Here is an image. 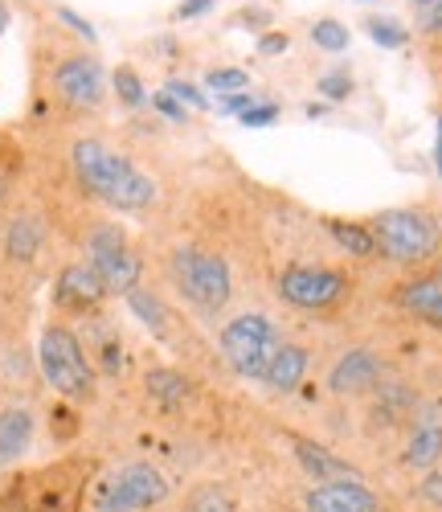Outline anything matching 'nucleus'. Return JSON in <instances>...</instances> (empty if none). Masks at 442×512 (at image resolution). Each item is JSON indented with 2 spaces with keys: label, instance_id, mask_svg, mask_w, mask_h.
I'll use <instances>...</instances> for the list:
<instances>
[{
  "label": "nucleus",
  "instance_id": "nucleus-1",
  "mask_svg": "<svg viewBox=\"0 0 442 512\" xmlns=\"http://www.w3.org/2000/svg\"><path fill=\"white\" fill-rule=\"evenodd\" d=\"M66 168L78 193L111 213L140 218L160 205V181L127 148L111 144L99 132H74L66 140Z\"/></svg>",
  "mask_w": 442,
  "mask_h": 512
},
{
  "label": "nucleus",
  "instance_id": "nucleus-2",
  "mask_svg": "<svg viewBox=\"0 0 442 512\" xmlns=\"http://www.w3.org/2000/svg\"><path fill=\"white\" fill-rule=\"evenodd\" d=\"M37 91L50 99V107L66 119H86L99 115L107 103V70L91 46H82L74 37H62L50 29L37 41Z\"/></svg>",
  "mask_w": 442,
  "mask_h": 512
},
{
  "label": "nucleus",
  "instance_id": "nucleus-3",
  "mask_svg": "<svg viewBox=\"0 0 442 512\" xmlns=\"http://www.w3.org/2000/svg\"><path fill=\"white\" fill-rule=\"evenodd\" d=\"M164 279L201 320H217L234 300L230 259L213 246H201V242L168 246L164 250Z\"/></svg>",
  "mask_w": 442,
  "mask_h": 512
},
{
  "label": "nucleus",
  "instance_id": "nucleus-4",
  "mask_svg": "<svg viewBox=\"0 0 442 512\" xmlns=\"http://www.w3.org/2000/svg\"><path fill=\"white\" fill-rule=\"evenodd\" d=\"M37 369L46 377V386L74 406L99 398V365L86 353L78 328L66 324L62 316L46 320V328L37 336Z\"/></svg>",
  "mask_w": 442,
  "mask_h": 512
},
{
  "label": "nucleus",
  "instance_id": "nucleus-5",
  "mask_svg": "<svg viewBox=\"0 0 442 512\" xmlns=\"http://www.w3.org/2000/svg\"><path fill=\"white\" fill-rule=\"evenodd\" d=\"M377 254L389 259L393 267H426L442 254V222L430 209L418 205H397V209H381L369 218Z\"/></svg>",
  "mask_w": 442,
  "mask_h": 512
},
{
  "label": "nucleus",
  "instance_id": "nucleus-6",
  "mask_svg": "<svg viewBox=\"0 0 442 512\" xmlns=\"http://www.w3.org/2000/svg\"><path fill=\"white\" fill-rule=\"evenodd\" d=\"M78 250H82V263H91V271L103 279L107 295H127L144 283V254L136 250V242L127 238L119 222L82 218Z\"/></svg>",
  "mask_w": 442,
  "mask_h": 512
},
{
  "label": "nucleus",
  "instance_id": "nucleus-7",
  "mask_svg": "<svg viewBox=\"0 0 442 512\" xmlns=\"http://www.w3.org/2000/svg\"><path fill=\"white\" fill-rule=\"evenodd\" d=\"M283 349V332L267 312H242L221 324L217 332V353L242 381H262Z\"/></svg>",
  "mask_w": 442,
  "mask_h": 512
},
{
  "label": "nucleus",
  "instance_id": "nucleus-8",
  "mask_svg": "<svg viewBox=\"0 0 442 512\" xmlns=\"http://www.w3.org/2000/svg\"><path fill=\"white\" fill-rule=\"evenodd\" d=\"M54 242V222L37 201H9L0 213V263L9 271H33L46 263Z\"/></svg>",
  "mask_w": 442,
  "mask_h": 512
},
{
  "label": "nucleus",
  "instance_id": "nucleus-9",
  "mask_svg": "<svg viewBox=\"0 0 442 512\" xmlns=\"http://www.w3.org/2000/svg\"><path fill=\"white\" fill-rule=\"evenodd\" d=\"M164 496H168V476L160 467H152L144 459H131L99 480L91 504H95V512H140V508L160 504Z\"/></svg>",
  "mask_w": 442,
  "mask_h": 512
},
{
  "label": "nucleus",
  "instance_id": "nucleus-10",
  "mask_svg": "<svg viewBox=\"0 0 442 512\" xmlns=\"http://www.w3.org/2000/svg\"><path fill=\"white\" fill-rule=\"evenodd\" d=\"M275 291L279 300L299 308V312H336L348 291H352V279L336 267H312V263H295V267H283L279 279H275Z\"/></svg>",
  "mask_w": 442,
  "mask_h": 512
},
{
  "label": "nucleus",
  "instance_id": "nucleus-11",
  "mask_svg": "<svg viewBox=\"0 0 442 512\" xmlns=\"http://www.w3.org/2000/svg\"><path fill=\"white\" fill-rule=\"evenodd\" d=\"M107 300H111V295H107L103 279L91 271V263H82V259L66 263L58 271V279H54V304H58V312L95 316V312H103Z\"/></svg>",
  "mask_w": 442,
  "mask_h": 512
},
{
  "label": "nucleus",
  "instance_id": "nucleus-12",
  "mask_svg": "<svg viewBox=\"0 0 442 512\" xmlns=\"http://www.w3.org/2000/svg\"><path fill=\"white\" fill-rule=\"evenodd\" d=\"M385 377H389V369H385L381 353H373V349H348L328 369V390L336 398H365V394H373L381 386Z\"/></svg>",
  "mask_w": 442,
  "mask_h": 512
},
{
  "label": "nucleus",
  "instance_id": "nucleus-13",
  "mask_svg": "<svg viewBox=\"0 0 442 512\" xmlns=\"http://www.w3.org/2000/svg\"><path fill=\"white\" fill-rule=\"evenodd\" d=\"M393 304L406 316H414L418 324L442 332V279L438 275H410L406 283H397Z\"/></svg>",
  "mask_w": 442,
  "mask_h": 512
},
{
  "label": "nucleus",
  "instance_id": "nucleus-14",
  "mask_svg": "<svg viewBox=\"0 0 442 512\" xmlns=\"http://www.w3.org/2000/svg\"><path fill=\"white\" fill-rule=\"evenodd\" d=\"M307 512H381V500L361 480H332L307 492Z\"/></svg>",
  "mask_w": 442,
  "mask_h": 512
},
{
  "label": "nucleus",
  "instance_id": "nucleus-15",
  "mask_svg": "<svg viewBox=\"0 0 442 512\" xmlns=\"http://www.w3.org/2000/svg\"><path fill=\"white\" fill-rule=\"evenodd\" d=\"M442 459V418L434 410H418L410 418V435L402 447V463L414 467V472H430V467Z\"/></svg>",
  "mask_w": 442,
  "mask_h": 512
},
{
  "label": "nucleus",
  "instance_id": "nucleus-16",
  "mask_svg": "<svg viewBox=\"0 0 442 512\" xmlns=\"http://www.w3.org/2000/svg\"><path fill=\"white\" fill-rule=\"evenodd\" d=\"M37 435V414L25 402H9L0 410V467H13Z\"/></svg>",
  "mask_w": 442,
  "mask_h": 512
},
{
  "label": "nucleus",
  "instance_id": "nucleus-17",
  "mask_svg": "<svg viewBox=\"0 0 442 512\" xmlns=\"http://www.w3.org/2000/svg\"><path fill=\"white\" fill-rule=\"evenodd\" d=\"M123 300H127V308L140 316V324H144L156 340L172 345V340H176V320H181V316H176V312L168 308V300H164V295H160L152 283H140L136 291H127Z\"/></svg>",
  "mask_w": 442,
  "mask_h": 512
},
{
  "label": "nucleus",
  "instance_id": "nucleus-18",
  "mask_svg": "<svg viewBox=\"0 0 442 512\" xmlns=\"http://www.w3.org/2000/svg\"><path fill=\"white\" fill-rule=\"evenodd\" d=\"M307 369H312V353H307L303 345H295V340H283V349L275 353L267 377H262V386L275 390V394H295L303 386Z\"/></svg>",
  "mask_w": 442,
  "mask_h": 512
},
{
  "label": "nucleus",
  "instance_id": "nucleus-19",
  "mask_svg": "<svg viewBox=\"0 0 442 512\" xmlns=\"http://www.w3.org/2000/svg\"><path fill=\"white\" fill-rule=\"evenodd\" d=\"M291 443H295V455H299V463H303L307 480H316V484H332V480H361L357 472H348V463H344V459H336L328 447H320V443H312V439H299V435H291Z\"/></svg>",
  "mask_w": 442,
  "mask_h": 512
},
{
  "label": "nucleus",
  "instance_id": "nucleus-20",
  "mask_svg": "<svg viewBox=\"0 0 442 512\" xmlns=\"http://www.w3.org/2000/svg\"><path fill=\"white\" fill-rule=\"evenodd\" d=\"M148 394L156 398L160 410H181L189 402L193 386H189V377L181 369H152L148 373Z\"/></svg>",
  "mask_w": 442,
  "mask_h": 512
},
{
  "label": "nucleus",
  "instance_id": "nucleus-21",
  "mask_svg": "<svg viewBox=\"0 0 442 512\" xmlns=\"http://www.w3.org/2000/svg\"><path fill=\"white\" fill-rule=\"evenodd\" d=\"M328 234L336 238L340 250H348L352 259H377V242L369 222H344V218H328Z\"/></svg>",
  "mask_w": 442,
  "mask_h": 512
},
{
  "label": "nucleus",
  "instance_id": "nucleus-22",
  "mask_svg": "<svg viewBox=\"0 0 442 512\" xmlns=\"http://www.w3.org/2000/svg\"><path fill=\"white\" fill-rule=\"evenodd\" d=\"M312 46H316L320 54H344V50L352 46V33H348L344 21L320 17V21H312Z\"/></svg>",
  "mask_w": 442,
  "mask_h": 512
},
{
  "label": "nucleus",
  "instance_id": "nucleus-23",
  "mask_svg": "<svg viewBox=\"0 0 442 512\" xmlns=\"http://www.w3.org/2000/svg\"><path fill=\"white\" fill-rule=\"evenodd\" d=\"M111 91H115V99H119L123 107H131V111H140V107L148 103V91H144V82H140L136 66H115V74H111Z\"/></svg>",
  "mask_w": 442,
  "mask_h": 512
},
{
  "label": "nucleus",
  "instance_id": "nucleus-24",
  "mask_svg": "<svg viewBox=\"0 0 442 512\" xmlns=\"http://www.w3.org/2000/svg\"><path fill=\"white\" fill-rule=\"evenodd\" d=\"M365 33L377 41L381 50H402L410 46V29L402 21H393V17H365Z\"/></svg>",
  "mask_w": 442,
  "mask_h": 512
},
{
  "label": "nucleus",
  "instance_id": "nucleus-25",
  "mask_svg": "<svg viewBox=\"0 0 442 512\" xmlns=\"http://www.w3.org/2000/svg\"><path fill=\"white\" fill-rule=\"evenodd\" d=\"M205 87L217 91V95H238V91H250L254 82H250V74L242 66H213L205 74Z\"/></svg>",
  "mask_w": 442,
  "mask_h": 512
},
{
  "label": "nucleus",
  "instance_id": "nucleus-26",
  "mask_svg": "<svg viewBox=\"0 0 442 512\" xmlns=\"http://www.w3.org/2000/svg\"><path fill=\"white\" fill-rule=\"evenodd\" d=\"M17 177H21V152H17L13 144L0 140V213H5V209H9V201H13Z\"/></svg>",
  "mask_w": 442,
  "mask_h": 512
},
{
  "label": "nucleus",
  "instance_id": "nucleus-27",
  "mask_svg": "<svg viewBox=\"0 0 442 512\" xmlns=\"http://www.w3.org/2000/svg\"><path fill=\"white\" fill-rule=\"evenodd\" d=\"M414 33L426 41L442 37V0H422V5H414Z\"/></svg>",
  "mask_w": 442,
  "mask_h": 512
},
{
  "label": "nucleus",
  "instance_id": "nucleus-28",
  "mask_svg": "<svg viewBox=\"0 0 442 512\" xmlns=\"http://www.w3.org/2000/svg\"><path fill=\"white\" fill-rule=\"evenodd\" d=\"M185 512H234V500L221 492V488H197L189 500H185Z\"/></svg>",
  "mask_w": 442,
  "mask_h": 512
},
{
  "label": "nucleus",
  "instance_id": "nucleus-29",
  "mask_svg": "<svg viewBox=\"0 0 442 512\" xmlns=\"http://www.w3.org/2000/svg\"><path fill=\"white\" fill-rule=\"evenodd\" d=\"M352 74L348 70H328V74H320V82H316V91L328 99V103H344V99H352Z\"/></svg>",
  "mask_w": 442,
  "mask_h": 512
},
{
  "label": "nucleus",
  "instance_id": "nucleus-30",
  "mask_svg": "<svg viewBox=\"0 0 442 512\" xmlns=\"http://www.w3.org/2000/svg\"><path fill=\"white\" fill-rule=\"evenodd\" d=\"M279 115H283L279 103H254V107H246V111L238 115V123H242V127H271Z\"/></svg>",
  "mask_w": 442,
  "mask_h": 512
},
{
  "label": "nucleus",
  "instance_id": "nucleus-31",
  "mask_svg": "<svg viewBox=\"0 0 442 512\" xmlns=\"http://www.w3.org/2000/svg\"><path fill=\"white\" fill-rule=\"evenodd\" d=\"M168 95H172V99H181V103L193 107V111H205V107H209V99L193 87V82H185V78H172V82H168Z\"/></svg>",
  "mask_w": 442,
  "mask_h": 512
},
{
  "label": "nucleus",
  "instance_id": "nucleus-32",
  "mask_svg": "<svg viewBox=\"0 0 442 512\" xmlns=\"http://www.w3.org/2000/svg\"><path fill=\"white\" fill-rule=\"evenodd\" d=\"M287 46H291V37H287L283 29L258 33V54H262V58H279V54H287Z\"/></svg>",
  "mask_w": 442,
  "mask_h": 512
},
{
  "label": "nucleus",
  "instance_id": "nucleus-33",
  "mask_svg": "<svg viewBox=\"0 0 442 512\" xmlns=\"http://www.w3.org/2000/svg\"><path fill=\"white\" fill-rule=\"evenodd\" d=\"M271 21H275L271 9H242V13H234V25L238 29H254V33H267Z\"/></svg>",
  "mask_w": 442,
  "mask_h": 512
},
{
  "label": "nucleus",
  "instance_id": "nucleus-34",
  "mask_svg": "<svg viewBox=\"0 0 442 512\" xmlns=\"http://www.w3.org/2000/svg\"><path fill=\"white\" fill-rule=\"evenodd\" d=\"M152 107L164 115V119H172V123H185L189 119V107L181 103V99H172L168 91H160V95H152Z\"/></svg>",
  "mask_w": 442,
  "mask_h": 512
},
{
  "label": "nucleus",
  "instance_id": "nucleus-35",
  "mask_svg": "<svg viewBox=\"0 0 442 512\" xmlns=\"http://www.w3.org/2000/svg\"><path fill=\"white\" fill-rule=\"evenodd\" d=\"M422 500L434 504V508H442V459L430 467L426 480H422Z\"/></svg>",
  "mask_w": 442,
  "mask_h": 512
},
{
  "label": "nucleus",
  "instance_id": "nucleus-36",
  "mask_svg": "<svg viewBox=\"0 0 442 512\" xmlns=\"http://www.w3.org/2000/svg\"><path fill=\"white\" fill-rule=\"evenodd\" d=\"M54 13H58V17H62V21H66V25H70V29H74V33L82 37V41H86V46H95V29H91V25H86V21L78 17V13H70V9H62V5H58Z\"/></svg>",
  "mask_w": 442,
  "mask_h": 512
},
{
  "label": "nucleus",
  "instance_id": "nucleus-37",
  "mask_svg": "<svg viewBox=\"0 0 442 512\" xmlns=\"http://www.w3.org/2000/svg\"><path fill=\"white\" fill-rule=\"evenodd\" d=\"M226 115H242L246 107H254V91H238V95H221V103H217Z\"/></svg>",
  "mask_w": 442,
  "mask_h": 512
},
{
  "label": "nucleus",
  "instance_id": "nucleus-38",
  "mask_svg": "<svg viewBox=\"0 0 442 512\" xmlns=\"http://www.w3.org/2000/svg\"><path fill=\"white\" fill-rule=\"evenodd\" d=\"M213 5H217V0H181V5H176V21H193V17L209 13Z\"/></svg>",
  "mask_w": 442,
  "mask_h": 512
},
{
  "label": "nucleus",
  "instance_id": "nucleus-39",
  "mask_svg": "<svg viewBox=\"0 0 442 512\" xmlns=\"http://www.w3.org/2000/svg\"><path fill=\"white\" fill-rule=\"evenodd\" d=\"M426 66H430V74H434V87L442 91V37L430 41V58H426Z\"/></svg>",
  "mask_w": 442,
  "mask_h": 512
},
{
  "label": "nucleus",
  "instance_id": "nucleus-40",
  "mask_svg": "<svg viewBox=\"0 0 442 512\" xmlns=\"http://www.w3.org/2000/svg\"><path fill=\"white\" fill-rule=\"evenodd\" d=\"M434 168H438V177H442V119H438V140H434Z\"/></svg>",
  "mask_w": 442,
  "mask_h": 512
},
{
  "label": "nucleus",
  "instance_id": "nucleus-41",
  "mask_svg": "<svg viewBox=\"0 0 442 512\" xmlns=\"http://www.w3.org/2000/svg\"><path fill=\"white\" fill-rule=\"evenodd\" d=\"M9 25V9H5V0H0V29Z\"/></svg>",
  "mask_w": 442,
  "mask_h": 512
},
{
  "label": "nucleus",
  "instance_id": "nucleus-42",
  "mask_svg": "<svg viewBox=\"0 0 442 512\" xmlns=\"http://www.w3.org/2000/svg\"><path fill=\"white\" fill-rule=\"evenodd\" d=\"M434 263H438V271H434V275H438V279H442V254H438V259H434Z\"/></svg>",
  "mask_w": 442,
  "mask_h": 512
},
{
  "label": "nucleus",
  "instance_id": "nucleus-43",
  "mask_svg": "<svg viewBox=\"0 0 442 512\" xmlns=\"http://www.w3.org/2000/svg\"><path fill=\"white\" fill-rule=\"evenodd\" d=\"M414 5H422V0H414Z\"/></svg>",
  "mask_w": 442,
  "mask_h": 512
}]
</instances>
